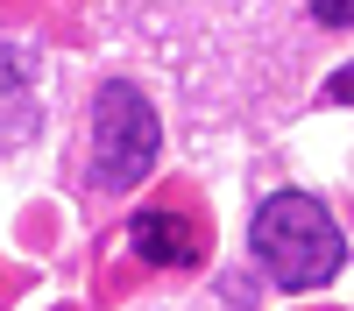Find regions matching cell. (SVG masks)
I'll return each instance as SVG.
<instances>
[{
    "mask_svg": "<svg viewBox=\"0 0 354 311\" xmlns=\"http://www.w3.org/2000/svg\"><path fill=\"white\" fill-rule=\"evenodd\" d=\"M248 248H255V262L270 269L277 290H319V283L340 276V262H347V234L333 226V212L319 205L312 191H270L255 205Z\"/></svg>",
    "mask_w": 354,
    "mask_h": 311,
    "instance_id": "6da1fadb",
    "label": "cell"
},
{
    "mask_svg": "<svg viewBox=\"0 0 354 311\" xmlns=\"http://www.w3.org/2000/svg\"><path fill=\"white\" fill-rule=\"evenodd\" d=\"M156 149H163L156 106L121 78L100 85V99H93V184L100 191H135L156 170Z\"/></svg>",
    "mask_w": 354,
    "mask_h": 311,
    "instance_id": "7a4b0ae2",
    "label": "cell"
},
{
    "mask_svg": "<svg viewBox=\"0 0 354 311\" xmlns=\"http://www.w3.org/2000/svg\"><path fill=\"white\" fill-rule=\"evenodd\" d=\"M128 248H135V262H149V269H192L198 254H205V234H198L185 212L149 205V212L128 219Z\"/></svg>",
    "mask_w": 354,
    "mask_h": 311,
    "instance_id": "3957f363",
    "label": "cell"
},
{
    "mask_svg": "<svg viewBox=\"0 0 354 311\" xmlns=\"http://www.w3.org/2000/svg\"><path fill=\"white\" fill-rule=\"evenodd\" d=\"M28 134H36V85H28L21 57L0 43V156L21 149Z\"/></svg>",
    "mask_w": 354,
    "mask_h": 311,
    "instance_id": "277c9868",
    "label": "cell"
},
{
    "mask_svg": "<svg viewBox=\"0 0 354 311\" xmlns=\"http://www.w3.org/2000/svg\"><path fill=\"white\" fill-rule=\"evenodd\" d=\"M312 21H326V28H354V0H305Z\"/></svg>",
    "mask_w": 354,
    "mask_h": 311,
    "instance_id": "5b68a950",
    "label": "cell"
},
{
    "mask_svg": "<svg viewBox=\"0 0 354 311\" xmlns=\"http://www.w3.org/2000/svg\"><path fill=\"white\" fill-rule=\"evenodd\" d=\"M326 99H354V71H340V78L326 85Z\"/></svg>",
    "mask_w": 354,
    "mask_h": 311,
    "instance_id": "8992f818",
    "label": "cell"
}]
</instances>
